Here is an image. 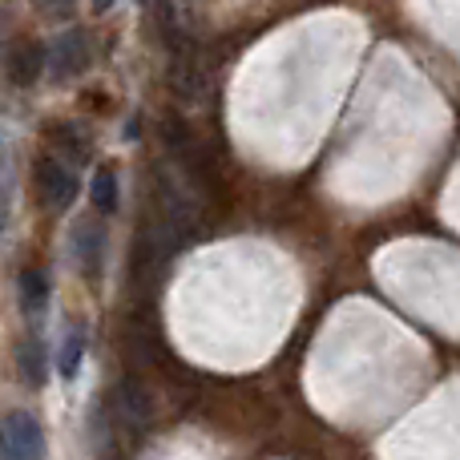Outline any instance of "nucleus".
<instances>
[{"label":"nucleus","instance_id":"ddd939ff","mask_svg":"<svg viewBox=\"0 0 460 460\" xmlns=\"http://www.w3.org/2000/svg\"><path fill=\"white\" fill-rule=\"evenodd\" d=\"M113 0H93V13H110Z\"/></svg>","mask_w":460,"mask_h":460},{"label":"nucleus","instance_id":"f03ea898","mask_svg":"<svg viewBox=\"0 0 460 460\" xmlns=\"http://www.w3.org/2000/svg\"><path fill=\"white\" fill-rule=\"evenodd\" d=\"M49 61H53V77L57 81L81 77V73L93 65V45H89V32L85 29H65L61 37L53 40V53H49Z\"/></svg>","mask_w":460,"mask_h":460},{"label":"nucleus","instance_id":"1a4fd4ad","mask_svg":"<svg viewBox=\"0 0 460 460\" xmlns=\"http://www.w3.org/2000/svg\"><path fill=\"white\" fill-rule=\"evenodd\" d=\"M81 359H85V335L69 332L61 343V351H57V372H61V380H77Z\"/></svg>","mask_w":460,"mask_h":460},{"label":"nucleus","instance_id":"423d86ee","mask_svg":"<svg viewBox=\"0 0 460 460\" xmlns=\"http://www.w3.org/2000/svg\"><path fill=\"white\" fill-rule=\"evenodd\" d=\"M21 307L29 311V315H40V311L49 307V275L40 267L21 275Z\"/></svg>","mask_w":460,"mask_h":460},{"label":"nucleus","instance_id":"39448f33","mask_svg":"<svg viewBox=\"0 0 460 460\" xmlns=\"http://www.w3.org/2000/svg\"><path fill=\"white\" fill-rule=\"evenodd\" d=\"M45 45L40 40H21V45H13V53H8V81H13L16 89H29L37 85L40 69H45Z\"/></svg>","mask_w":460,"mask_h":460},{"label":"nucleus","instance_id":"9d476101","mask_svg":"<svg viewBox=\"0 0 460 460\" xmlns=\"http://www.w3.org/2000/svg\"><path fill=\"white\" fill-rule=\"evenodd\" d=\"M21 372L29 384H45V343L37 335L21 343Z\"/></svg>","mask_w":460,"mask_h":460},{"label":"nucleus","instance_id":"0eeeda50","mask_svg":"<svg viewBox=\"0 0 460 460\" xmlns=\"http://www.w3.org/2000/svg\"><path fill=\"white\" fill-rule=\"evenodd\" d=\"M73 238H77V262H81V270H85V275H97V262H102V243H105L102 226L81 223Z\"/></svg>","mask_w":460,"mask_h":460},{"label":"nucleus","instance_id":"9b49d317","mask_svg":"<svg viewBox=\"0 0 460 460\" xmlns=\"http://www.w3.org/2000/svg\"><path fill=\"white\" fill-rule=\"evenodd\" d=\"M53 142H61V150H69L77 162H85V150H89V137L81 134V126H53L49 129Z\"/></svg>","mask_w":460,"mask_h":460},{"label":"nucleus","instance_id":"f257e3e1","mask_svg":"<svg viewBox=\"0 0 460 460\" xmlns=\"http://www.w3.org/2000/svg\"><path fill=\"white\" fill-rule=\"evenodd\" d=\"M4 460H45V429L32 412L4 416Z\"/></svg>","mask_w":460,"mask_h":460},{"label":"nucleus","instance_id":"20e7f679","mask_svg":"<svg viewBox=\"0 0 460 460\" xmlns=\"http://www.w3.org/2000/svg\"><path fill=\"white\" fill-rule=\"evenodd\" d=\"M113 408H118V420L126 424L129 432H142L146 424L154 420L150 392H146L142 384H134V380H121L118 388H113Z\"/></svg>","mask_w":460,"mask_h":460},{"label":"nucleus","instance_id":"f8f14e48","mask_svg":"<svg viewBox=\"0 0 460 460\" xmlns=\"http://www.w3.org/2000/svg\"><path fill=\"white\" fill-rule=\"evenodd\" d=\"M37 4L45 8V13H69L73 0H37Z\"/></svg>","mask_w":460,"mask_h":460},{"label":"nucleus","instance_id":"6e6552de","mask_svg":"<svg viewBox=\"0 0 460 460\" xmlns=\"http://www.w3.org/2000/svg\"><path fill=\"white\" fill-rule=\"evenodd\" d=\"M89 199H93V210L97 215H113L118 210V178H113L110 166H102L89 182Z\"/></svg>","mask_w":460,"mask_h":460},{"label":"nucleus","instance_id":"7ed1b4c3","mask_svg":"<svg viewBox=\"0 0 460 460\" xmlns=\"http://www.w3.org/2000/svg\"><path fill=\"white\" fill-rule=\"evenodd\" d=\"M37 194L49 210H65L77 199V178L69 166H61L57 158H40L37 162Z\"/></svg>","mask_w":460,"mask_h":460}]
</instances>
